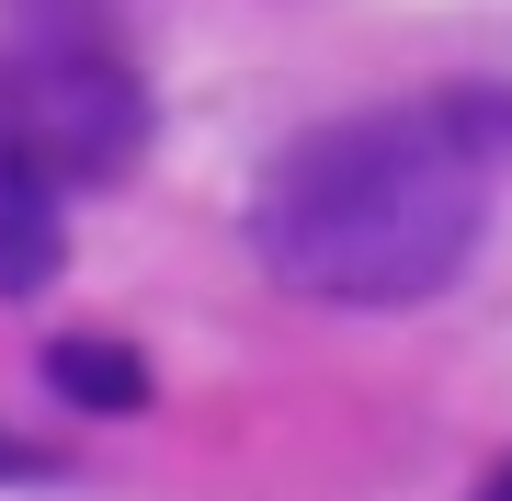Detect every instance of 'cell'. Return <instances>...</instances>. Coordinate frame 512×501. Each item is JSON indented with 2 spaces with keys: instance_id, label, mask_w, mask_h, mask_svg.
I'll list each match as a JSON object with an SVG mask.
<instances>
[{
  "instance_id": "6da1fadb",
  "label": "cell",
  "mask_w": 512,
  "mask_h": 501,
  "mask_svg": "<svg viewBox=\"0 0 512 501\" xmlns=\"http://www.w3.org/2000/svg\"><path fill=\"white\" fill-rule=\"evenodd\" d=\"M501 149H512V103L490 92L308 126L251 194V262L319 308H421L478 262Z\"/></svg>"
},
{
  "instance_id": "7a4b0ae2",
  "label": "cell",
  "mask_w": 512,
  "mask_h": 501,
  "mask_svg": "<svg viewBox=\"0 0 512 501\" xmlns=\"http://www.w3.org/2000/svg\"><path fill=\"white\" fill-rule=\"evenodd\" d=\"M148 149V80L92 23H23L0 35V171L46 194H103Z\"/></svg>"
},
{
  "instance_id": "3957f363",
  "label": "cell",
  "mask_w": 512,
  "mask_h": 501,
  "mask_svg": "<svg viewBox=\"0 0 512 501\" xmlns=\"http://www.w3.org/2000/svg\"><path fill=\"white\" fill-rule=\"evenodd\" d=\"M46 388L69 410H148V365L103 331H69V342H46Z\"/></svg>"
},
{
  "instance_id": "277c9868",
  "label": "cell",
  "mask_w": 512,
  "mask_h": 501,
  "mask_svg": "<svg viewBox=\"0 0 512 501\" xmlns=\"http://www.w3.org/2000/svg\"><path fill=\"white\" fill-rule=\"evenodd\" d=\"M57 205H69V194L0 171V297H35V285L57 274Z\"/></svg>"
},
{
  "instance_id": "5b68a950",
  "label": "cell",
  "mask_w": 512,
  "mask_h": 501,
  "mask_svg": "<svg viewBox=\"0 0 512 501\" xmlns=\"http://www.w3.org/2000/svg\"><path fill=\"white\" fill-rule=\"evenodd\" d=\"M478 501H512V456H501V467H490V479H478Z\"/></svg>"
}]
</instances>
